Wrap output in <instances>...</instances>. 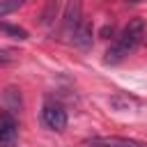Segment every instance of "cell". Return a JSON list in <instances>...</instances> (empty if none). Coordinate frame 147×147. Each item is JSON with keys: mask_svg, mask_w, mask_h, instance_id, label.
Listing matches in <instances>:
<instances>
[{"mask_svg": "<svg viewBox=\"0 0 147 147\" xmlns=\"http://www.w3.org/2000/svg\"><path fill=\"white\" fill-rule=\"evenodd\" d=\"M142 34H145V23H142V18H131V21L122 28V32L115 37V41L110 44V48L106 51V64H117V62H122L129 53H133V48L140 44Z\"/></svg>", "mask_w": 147, "mask_h": 147, "instance_id": "1", "label": "cell"}, {"mask_svg": "<svg viewBox=\"0 0 147 147\" xmlns=\"http://www.w3.org/2000/svg\"><path fill=\"white\" fill-rule=\"evenodd\" d=\"M41 122L51 131H64L67 126V110L57 101H46L41 108Z\"/></svg>", "mask_w": 147, "mask_h": 147, "instance_id": "2", "label": "cell"}, {"mask_svg": "<svg viewBox=\"0 0 147 147\" xmlns=\"http://www.w3.org/2000/svg\"><path fill=\"white\" fill-rule=\"evenodd\" d=\"M83 21V2L80 0H67L64 5V14H62V32L64 37H71L76 32V28Z\"/></svg>", "mask_w": 147, "mask_h": 147, "instance_id": "3", "label": "cell"}, {"mask_svg": "<svg viewBox=\"0 0 147 147\" xmlns=\"http://www.w3.org/2000/svg\"><path fill=\"white\" fill-rule=\"evenodd\" d=\"M87 147H147L140 140L124 138V136H94L85 142Z\"/></svg>", "mask_w": 147, "mask_h": 147, "instance_id": "4", "label": "cell"}, {"mask_svg": "<svg viewBox=\"0 0 147 147\" xmlns=\"http://www.w3.org/2000/svg\"><path fill=\"white\" fill-rule=\"evenodd\" d=\"M16 142V122L11 115L0 117V147H11Z\"/></svg>", "mask_w": 147, "mask_h": 147, "instance_id": "5", "label": "cell"}, {"mask_svg": "<svg viewBox=\"0 0 147 147\" xmlns=\"http://www.w3.org/2000/svg\"><path fill=\"white\" fill-rule=\"evenodd\" d=\"M71 44L87 51L92 46V23L90 21H80V25L76 28V32L71 34Z\"/></svg>", "mask_w": 147, "mask_h": 147, "instance_id": "6", "label": "cell"}, {"mask_svg": "<svg viewBox=\"0 0 147 147\" xmlns=\"http://www.w3.org/2000/svg\"><path fill=\"white\" fill-rule=\"evenodd\" d=\"M57 11H60V0H46V5L41 9V16H39V23L44 28H51L57 18Z\"/></svg>", "mask_w": 147, "mask_h": 147, "instance_id": "7", "label": "cell"}, {"mask_svg": "<svg viewBox=\"0 0 147 147\" xmlns=\"http://www.w3.org/2000/svg\"><path fill=\"white\" fill-rule=\"evenodd\" d=\"M0 34L11 37V39H18V41H25L28 39V30H23L18 25H9V23H0Z\"/></svg>", "mask_w": 147, "mask_h": 147, "instance_id": "8", "label": "cell"}, {"mask_svg": "<svg viewBox=\"0 0 147 147\" xmlns=\"http://www.w3.org/2000/svg\"><path fill=\"white\" fill-rule=\"evenodd\" d=\"M23 5H25V0H0V18L7 16V14H11V11H16Z\"/></svg>", "mask_w": 147, "mask_h": 147, "instance_id": "9", "label": "cell"}, {"mask_svg": "<svg viewBox=\"0 0 147 147\" xmlns=\"http://www.w3.org/2000/svg\"><path fill=\"white\" fill-rule=\"evenodd\" d=\"M5 99H7V106H9V113H16V110L21 108V96H18V92H16L14 87H9V90L5 92Z\"/></svg>", "mask_w": 147, "mask_h": 147, "instance_id": "10", "label": "cell"}, {"mask_svg": "<svg viewBox=\"0 0 147 147\" xmlns=\"http://www.w3.org/2000/svg\"><path fill=\"white\" fill-rule=\"evenodd\" d=\"M16 60V53L9 51V48H2L0 51V64H7V62H14Z\"/></svg>", "mask_w": 147, "mask_h": 147, "instance_id": "11", "label": "cell"}]
</instances>
